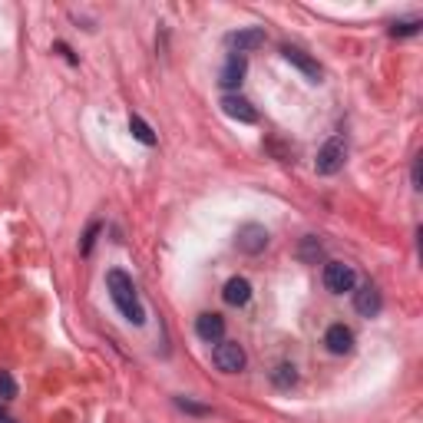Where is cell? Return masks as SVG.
Returning <instances> with one entry per match:
<instances>
[{
    "mask_svg": "<svg viewBox=\"0 0 423 423\" xmlns=\"http://www.w3.org/2000/svg\"><path fill=\"white\" fill-rule=\"evenodd\" d=\"M271 384L278 390H291L294 384H298V367L294 364H278L275 370H271Z\"/></svg>",
    "mask_w": 423,
    "mask_h": 423,
    "instance_id": "14",
    "label": "cell"
},
{
    "mask_svg": "<svg viewBox=\"0 0 423 423\" xmlns=\"http://www.w3.org/2000/svg\"><path fill=\"white\" fill-rule=\"evenodd\" d=\"M195 334H199L202 341H209V344L225 341V317L215 314V311L199 314V317H195Z\"/></svg>",
    "mask_w": 423,
    "mask_h": 423,
    "instance_id": "8",
    "label": "cell"
},
{
    "mask_svg": "<svg viewBox=\"0 0 423 423\" xmlns=\"http://www.w3.org/2000/svg\"><path fill=\"white\" fill-rule=\"evenodd\" d=\"M354 307H357V314L377 317V314H380V307H384V298H380V291H377L374 284L367 282V284H361V288L354 291Z\"/></svg>",
    "mask_w": 423,
    "mask_h": 423,
    "instance_id": "9",
    "label": "cell"
},
{
    "mask_svg": "<svg viewBox=\"0 0 423 423\" xmlns=\"http://www.w3.org/2000/svg\"><path fill=\"white\" fill-rule=\"evenodd\" d=\"M17 397V380L11 370H0V400H13Z\"/></svg>",
    "mask_w": 423,
    "mask_h": 423,
    "instance_id": "17",
    "label": "cell"
},
{
    "mask_svg": "<svg viewBox=\"0 0 423 423\" xmlns=\"http://www.w3.org/2000/svg\"><path fill=\"white\" fill-rule=\"evenodd\" d=\"M106 291L113 298V305L119 307V314L132 321V324H142L146 321V307H142L139 294H136V284L123 268H109L106 271Z\"/></svg>",
    "mask_w": 423,
    "mask_h": 423,
    "instance_id": "1",
    "label": "cell"
},
{
    "mask_svg": "<svg viewBox=\"0 0 423 423\" xmlns=\"http://www.w3.org/2000/svg\"><path fill=\"white\" fill-rule=\"evenodd\" d=\"M282 57L288 60V63H294V67L305 73V76H307L311 83H321V67H317L314 60L307 57L305 50H298V47H282Z\"/></svg>",
    "mask_w": 423,
    "mask_h": 423,
    "instance_id": "12",
    "label": "cell"
},
{
    "mask_svg": "<svg viewBox=\"0 0 423 423\" xmlns=\"http://www.w3.org/2000/svg\"><path fill=\"white\" fill-rule=\"evenodd\" d=\"M176 407H179V410H186V413H192V417H209V413H212V407L195 403V400H188V397H176Z\"/></svg>",
    "mask_w": 423,
    "mask_h": 423,
    "instance_id": "16",
    "label": "cell"
},
{
    "mask_svg": "<svg viewBox=\"0 0 423 423\" xmlns=\"http://www.w3.org/2000/svg\"><path fill=\"white\" fill-rule=\"evenodd\" d=\"M245 70H248V60L238 57V53H228L222 73H219V83H222V90H238V86H242V80H245Z\"/></svg>",
    "mask_w": 423,
    "mask_h": 423,
    "instance_id": "10",
    "label": "cell"
},
{
    "mask_svg": "<svg viewBox=\"0 0 423 423\" xmlns=\"http://www.w3.org/2000/svg\"><path fill=\"white\" fill-rule=\"evenodd\" d=\"M235 245L245 251V255H258V251H265L268 248V228L258 222H248L238 228L235 235Z\"/></svg>",
    "mask_w": 423,
    "mask_h": 423,
    "instance_id": "5",
    "label": "cell"
},
{
    "mask_svg": "<svg viewBox=\"0 0 423 423\" xmlns=\"http://www.w3.org/2000/svg\"><path fill=\"white\" fill-rule=\"evenodd\" d=\"M222 298H225V305H232V307L248 305V301H251V282H248V278H242V275L228 278V282H225Z\"/></svg>",
    "mask_w": 423,
    "mask_h": 423,
    "instance_id": "11",
    "label": "cell"
},
{
    "mask_svg": "<svg viewBox=\"0 0 423 423\" xmlns=\"http://www.w3.org/2000/svg\"><path fill=\"white\" fill-rule=\"evenodd\" d=\"M212 361H215V367L222 370V374H238V370H245V347L238 341H219V347H215V354H212Z\"/></svg>",
    "mask_w": 423,
    "mask_h": 423,
    "instance_id": "3",
    "label": "cell"
},
{
    "mask_svg": "<svg viewBox=\"0 0 423 423\" xmlns=\"http://www.w3.org/2000/svg\"><path fill=\"white\" fill-rule=\"evenodd\" d=\"M222 113L225 116H232V119H238V123H245V126H255V123H258V109L248 103V99L235 96V93L222 96Z\"/></svg>",
    "mask_w": 423,
    "mask_h": 423,
    "instance_id": "7",
    "label": "cell"
},
{
    "mask_svg": "<svg viewBox=\"0 0 423 423\" xmlns=\"http://www.w3.org/2000/svg\"><path fill=\"white\" fill-rule=\"evenodd\" d=\"M344 159H347V142L341 136H331L324 146H321V153L314 159V169L317 176H338L344 169Z\"/></svg>",
    "mask_w": 423,
    "mask_h": 423,
    "instance_id": "2",
    "label": "cell"
},
{
    "mask_svg": "<svg viewBox=\"0 0 423 423\" xmlns=\"http://www.w3.org/2000/svg\"><path fill=\"white\" fill-rule=\"evenodd\" d=\"M324 344H328L331 354H351L354 347V331L347 324H331L328 334H324Z\"/></svg>",
    "mask_w": 423,
    "mask_h": 423,
    "instance_id": "13",
    "label": "cell"
},
{
    "mask_svg": "<svg viewBox=\"0 0 423 423\" xmlns=\"http://www.w3.org/2000/svg\"><path fill=\"white\" fill-rule=\"evenodd\" d=\"M420 20H400V24L390 27V36H413V34H420Z\"/></svg>",
    "mask_w": 423,
    "mask_h": 423,
    "instance_id": "18",
    "label": "cell"
},
{
    "mask_svg": "<svg viewBox=\"0 0 423 423\" xmlns=\"http://www.w3.org/2000/svg\"><path fill=\"white\" fill-rule=\"evenodd\" d=\"M413 188H420V159L413 162Z\"/></svg>",
    "mask_w": 423,
    "mask_h": 423,
    "instance_id": "21",
    "label": "cell"
},
{
    "mask_svg": "<svg viewBox=\"0 0 423 423\" xmlns=\"http://www.w3.org/2000/svg\"><path fill=\"white\" fill-rule=\"evenodd\" d=\"M317 255H321V242H317L314 235H307L305 245H301V258H305V261H317Z\"/></svg>",
    "mask_w": 423,
    "mask_h": 423,
    "instance_id": "19",
    "label": "cell"
},
{
    "mask_svg": "<svg viewBox=\"0 0 423 423\" xmlns=\"http://www.w3.org/2000/svg\"><path fill=\"white\" fill-rule=\"evenodd\" d=\"M0 423H13V417L7 410H0Z\"/></svg>",
    "mask_w": 423,
    "mask_h": 423,
    "instance_id": "22",
    "label": "cell"
},
{
    "mask_svg": "<svg viewBox=\"0 0 423 423\" xmlns=\"http://www.w3.org/2000/svg\"><path fill=\"white\" fill-rule=\"evenodd\" d=\"M130 132L142 142V146H155V132H153V126H149V123H146L142 116H132V119H130Z\"/></svg>",
    "mask_w": 423,
    "mask_h": 423,
    "instance_id": "15",
    "label": "cell"
},
{
    "mask_svg": "<svg viewBox=\"0 0 423 423\" xmlns=\"http://www.w3.org/2000/svg\"><path fill=\"white\" fill-rule=\"evenodd\" d=\"M99 228H103L99 222H93L90 228H86V235H83V245H80L83 255H90V251H93V242H96V235H99Z\"/></svg>",
    "mask_w": 423,
    "mask_h": 423,
    "instance_id": "20",
    "label": "cell"
},
{
    "mask_svg": "<svg viewBox=\"0 0 423 423\" xmlns=\"http://www.w3.org/2000/svg\"><path fill=\"white\" fill-rule=\"evenodd\" d=\"M354 284H357V275H354L351 265H344V261H331V265H324V288H328L331 294L354 291Z\"/></svg>",
    "mask_w": 423,
    "mask_h": 423,
    "instance_id": "4",
    "label": "cell"
},
{
    "mask_svg": "<svg viewBox=\"0 0 423 423\" xmlns=\"http://www.w3.org/2000/svg\"><path fill=\"white\" fill-rule=\"evenodd\" d=\"M225 43L232 47V53L245 57V53H251V50H258L261 43H265V30H261V27H245V30H232V34L225 36Z\"/></svg>",
    "mask_w": 423,
    "mask_h": 423,
    "instance_id": "6",
    "label": "cell"
}]
</instances>
